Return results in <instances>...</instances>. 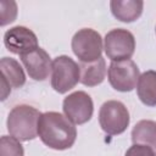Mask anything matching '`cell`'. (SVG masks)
I'll return each mask as SVG.
<instances>
[{
	"instance_id": "obj_4",
	"label": "cell",
	"mask_w": 156,
	"mask_h": 156,
	"mask_svg": "<svg viewBox=\"0 0 156 156\" xmlns=\"http://www.w3.org/2000/svg\"><path fill=\"white\" fill-rule=\"evenodd\" d=\"M130 117L126 105L118 100L105 101L99 110V123L108 135L122 134L129 126Z\"/></svg>"
},
{
	"instance_id": "obj_12",
	"label": "cell",
	"mask_w": 156,
	"mask_h": 156,
	"mask_svg": "<svg viewBox=\"0 0 156 156\" xmlns=\"http://www.w3.org/2000/svg\"><path fill=\"white\" fill-rule=\"evenodd\" d=\"M144 2L141 0H111L112 15L121 22L130 23L136 21L143 13Z\"/></svg>"
},
{
	"instance_id": "obj_6",
	"label": "cell",
	"mask_w": 156,
	"mask_h": 156,
	"mask_svg": "<svg viewBox=\"0 0 156 156\" xmlns=\"http://www.w3.org/2000/svg\"><path fill=\"white\" fill-rule=\"evenodd\" d=\"M104 50L112 62L130 60L135 51V38L128 29H111L104 38Z\"/></svg>"
},
{
	"instance_id": "obj_19",
	"label": "cell",
	"mask_w": 156,
	"mask_h": 156,
	"mask_svg": "<svg viewBox=\"0 0 156 156\" xmlns=\"http://www.w3.org/2000/svg\"><path fill=\"white\" fill-rule=\"evenodd\" d=\"M155 32H156V29H155Z\"/></svg>"
},
{
	"instance_id": "obj_5",
	"label": "cell",
	"mask_w": 156,
	"mask_h": 156,
	"mask_svg": "<svg viewBox=\"0 0 156 156\" xmlns=\"http://www.w3.org/2000/svg\"><path fill=\"white\" fill-rule=\"evenodd\" d=\"M71 46L73 54L79 58L80 62H93L102 57V38L95 29L82 28L76 32L72 38Z\"/></svg>"
},
{
	"instance_id": "obj_7",
	"label": "cell",
	"mask_w": 156,
	"mask_h": 156,
	"mask_svg": "<svg viewBox=\"0 0 156 156\" xmlns=\"http://www.w3.org/2000/svg\"><path fill=\"white\" fill-rule=\"evenodd\" d=\"M107 77L111 87L115 90L128 93L136 87L140 72L139 67L133 60L115 61L108 66Z\"/></svg>"
},
{
	"instance_id": "obj_15",
	"label": "cell",
	"mask_w": 156,
	"mask_h": 156,
	"mask_svg": "<svg viewBox=\"0 0 156 156\" xmlns=\"http://www.w3.org/2000/svg\"><path fill=\"white\" fill-rule=\"evenodd\" d=\"M133 144L150 146L156 154V122L151 119L139 121L132 129Z\"/></svg>"
},
{
	"instance_id": "obj_2",
	"label": "cell",
	"mask_w": 156,
	"mask_h": 156,
	"mask_svg": "<svg viewBox=\"0 0 156 156\" xmlns=\"http://www.w3.org/2000/svg\"><path fill=\"white\" fill-rule=\"evenodd\" d=\"M41 113L33 106L22 104L15 106L6 121L11 136L20 141H29L38 136V122Z\"/></svg>"
},
{
	"instance_id": "obj_17",
	"label": "cell",
	"mask_w": 156,
	"mask_h": 156,
	"mask_svg": "<svg viewBox=\"0 0 156 156\" xmlns=\"http://www.w3.org/2000/svg\"><path fill=\"white\" fill-rule=\"evenodd\" d=\"M17 16V4L15 1L2 0L0 2V24L6 26L16 20Z\"/></svg>"
},
{
	"instance_id": "obj_8",
	"label": "cell",
	"mask_w": 156,
	"mask_h": 156,
	"mask_svg": "<svg viewBox=\"0 0 156 156\" xmlns=\"http://www.w3.org/2000/svg\"><path fill=\"white\" fill-rule=\"evenodd\" d=\"M62 110L65 116L73 124H84L89 122L93 117V99L89 94L83 90L74 91L63 99Z\"/></svg>"
},
{
	"instance_id": "obj_3",
	"label": "cell",
	"mask_w": 156,
	"mask_h": 156,
	"mask_svg": "<svg viewBox=\"0 0 156 156\" xmlns=\"http://www.w3.org/2000/svg\"><path fill=\"white\" fill-rule=\"evenodd\" d=\"M51 87L58 94L73 89L80 80L79 65L67 55H60L52 60Z\"/></svg>"
},
{
	"instance_id": "obj_18",
	"label": "cell",
	"mask_w": 156,
	"mask_h": 156,
	"mask_svg": "<svg viewBox=\"0 0 156 156\" xmlns=\"http://www.w3.org/2000/svg\"><path fill=\"white\" fill-rule=\"evenodd\" d=\"M124 156H156L155 151L147 146L141 144H133L124 154Z\"/></svg>"
},
{
	"instance_id": "obj_10",
	"label": "cell",
	"mask_w": 156,
	"mask_h": 156,
	"mask_svg": "<svg viewBox=\"0 0 156 156\" xmlns=\"http://www.w3.org/2000/svg\"><path fill=\"white\" fill-rule=\"evenodd\" d=\"M21 61L28 73V76L34 80H45L51 69H52V61L50 55L41 48H38L28 54L21 55Z\"/></svg>"
},
{
	"instance_id": "obj_14",
	"label": "cell",
	"mask_w": 156,
	"mask_h": 156,
	"mask_svg": "<svg viewBox=\"0 0 156 156\" xmlns=\"http://www.w3.org/2000/svg\"><path fill=\"white\" fill-rule=\"evenodd\" d=\"M136 94L144 105L149 107L156 106V71L149 69L140 74Z\"/></svg>"
},
{
	"instance_id": "obj_1",
	"label": "cell",
	"mask_w": 156,
	"mask_h": 156,
	"mask_svg": "<svg viewBox=\"0 0 156 156\" xmlns=\"http://www.w3.org/2000/svg\"><path fill=\"white\" fill-rule=\"evenodd\" d=\"M38 136L54 150H67L77 139L74 124L62 113L49 111L41 113L38 122Z\"/></svg>"
},
{
	"instance_id": "obj_13",
	"label": "cell",
	"mask_w": 156,
	"mask_h": 156,
	"mask_svg": "<svg viewBox=\"0 0 156 156\" xmlns=\"http://www.w3.org/2000/svg\"><path fill=\"white\" fill-rule=\"evenodd\" d=\"M80 83L85 87H96L101 84L106 77V62L104 57H100L93 62H80Z\"/></svg>"
},
{
	"instance_id": "obj_9",
	"label": "cell",
	"mask_w": 156,
	"mask_h": 156,
	"mask_svg": "<svg viewBox=\"0 0 156 156\" xmlns=\"http://www.w3.org/2000/svg\"><path fill=\"white\" fill-rule=\"evenodd\" d=\"M4 45L16 55H24L39 48L38 38L33 30L24 26H15L4 34Z\"/></svg>"
},
{
	"instance_id": "obj_16",
	"label": "cell",
	"mask_w": 156,
	"mask_h": 156,
	"mask_svg": "<svg viewBox=\"0 0 156 156\" xmlns=\"http://www.w3.org/2000/svg\"><path fill=\"white\" fill-rule=\"evenodd\" d=\"M0 156H24V150L20 140L2 135L0 139Z\"/></svg>"
},
{
	"instance_id": "obj_11",
	"label": "cell",
	"mask_w": 156,
	"mask_h": 156,
	"mask_svg": "<svg viewBox=\"0 0 156 156\" xmlns=\"http://www.w3.org/2000/svg\"><path fill=\"white\" fill-rule=\"evenodd\" d=\"M0 67L2 72V98L5 100L11 93V88H21L26 83V74L18 61L12 57H2L0 60Z\"/></svg>"
}]
</instances>
